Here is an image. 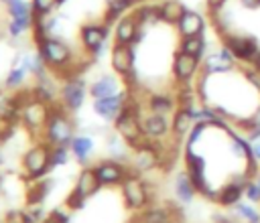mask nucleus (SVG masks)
<instances>
[{
	"label": "nucleus",
	"instance_id": "47",
	"mask_svg": "<svg viewBox=\"0 0 260 223\" xmlns=\"http://www.w3.org/2000/svg\"><path fill=\"white\" fill-rule=\"evenodd\" d=\"M0 97H2V85H0Z\"/></svg>",
	"mask_w": 260,
	"mask_h": 223
},
{
	"label": "nucleus",
	"instance_id": "17",
	"mask_svg": "<svg viewBox=\"0 0 260 223\" xmlns=\"http://www.w3.org/2000/svg\"><path fill=\"white\" fill-rule=\"evenodd\" d=\"M140 122H142V132L148 140H158V138L167 136L169 130H171V122L162 114H152L150 112L148 116L140 118Z\"/></svg>",
	"mask_w": 260,
	"mask_h": 223
},
{
	"label": "nucleus",
	"instance_id": "31",
	"mask_svg": "<svg viewBox=\"0 0 260 223\" xmlns=\"http://www.w3.org/2000/svg\"><path fill=\"white\" fill-rule=\"evenodd\" d=\"M53 180H32V184L26 191V203L28 205H41L47 193L51 191Z\"/></svg>",
	"mask_w": 260,
	"mask_h": 223
},
{
	"label": "nucleus",
	"instance_id": "9",
	"mask_svg": "<svg viewBox=\"0 0 260 223\" xmlns=\"http://www.w3.org/2000/svg\"><path fill=\"white\" fill-rule=\"evenodd\" d=\"M199 69H201V59H197L193 55H187L183 51L175 53V57H173V77L179 85L191 83L199 75Z\"/></svg>",
	"mask_w": 260,
	"mask_h": 223
},
{
	"label": "nucleus",
	"instance_id": "26",
	"mask_svg": "<svg viewBox=\"0 0 260 223\" xmlns=\"http://www.w3.org/2000/svg\"><path fill=\"white\" fill-rule=\"evenodd\" d=\"M238 126L246 132V138H248L250 142L260 140V103L256 105V109H254L248 118L240 120V122H238Z\"/></svg>",
	"mask_w": 260,
	"mask_h": 223
},
{
	"label": "nucleus",
	"instance_id": "46",
	"mask_svg": "<svg viewBox=\"0 0 260 223\" xmlns=\"http://www.w3.org/2000/svg\"><path fill=\"white\" fill-rule=\"evenodd\" d=\"M2 2H4V4H10V2H12V0H2Z\"/></svg>",
	"mask_w": 260,
	"mask_h": 223
},
{
	"label": "nucleus",
	"instance_id": "19",
	"mask_svg": "<svg viewBox=\"0 0 260 223\" xmlns=\"http://www.w3.org/2000/svg\"><path fill=\"white\" fill-rule=\"evenodd\" d=\"M134 172L140 174V172H146V170H152L158 160H160V152L152 146V144H146L138 150H134Z\"/></svg>",
	"mask_w": 260,
	"mask_h": 223
},
{
	"label": "nucleus",
	"instance_id": "36",
	"mask_svg": "<svg viewBox=\"0 0 260 223\" xmlns=\"http://www.w3.org/2000/svg\"><path fill=\"white\" fill-rule=\"evenodd\" d=\"M126 142L124 144H120V140L118 138H110L108 140V150L112 152L110 156L114 158V160H120V162H124L126 160Z\"/></svg>",
	"mask_w": 260,
	"mask_h": 223
},
{
	"label": "nucleus",
	"instance_id": "35",
	"mask_svg": "<svg viewBox=\"0 0 260 223\" xmlns=\"http://www.w3.org/2000/svg\"><path fill=\"white\" fill-rule=\"evenodd\" d=\"M32 12L35 14H41V16H49L61 2L59 0H32Z\"/></svg>",
	"mask_w": 260,
	"mask_h": 223
},
{
	"label": "nucleus",
	"instance_id": "49",
	"mask_svg": "<svg viewBox=\"0 0 260 223\" xmlns=\"http://www.w3.org/2000/svg\"><path fill=\"white\" fill-rule=\"evenodd\" d=\"M59 2H63V0H59Z\"/></svg>",
	"mask_w": 260,
	"mask_h": 223
},
{
	"label": "nucleus",
	"instance_id": "5",
	"mask_svg": "<svg viewBox=\"0 0 260 223\" xmlns=\"http://www.w3.org/2000/svg\"><path fill=\"white\" fill-rule=\"evenodd\" d=\"M120 187H122L124 203H126L130 209L140 211V209H144V207L148 205V201H150L148 184H146V182H144L136 172L128 174V176H126V180H124Z\"/></svg>",
	"mask_w": 260,
	"mask_h": 223
},
{
	"label": "nucleus",
	"instance_id": "28",
	"mask_svg": "<svg viewBox=\"0 0 260 223\" xmlns=\"http://www.w3.org/2000/svg\"><path fill=\"white\" fill-rule=\"evenodd\" d=\"M177 101L171 97V95H167V93H156V95H152L150 99H148V109L152 112V114H162V116H169L171 112H175L177 109V105H175Z\"/></svg>",
	"mask_w": 260,
	"mask_h": 223
},
{
	"label": "nucleus",
	"instance_id": "29",
	"mask_svg": "<svg viewBox=\"0 0 260 223\" xmlns=\"http://www.w3.org/2000/svg\"><path fill=\"white\" fill-rule=\"evenodd\" d=\"M232 213L242 219L244 223H260V211L254 207V203L250 201H240L232 207Z\"/></svg>",
	"mask_w": 260,
	"mask_h": 223
},
{
	"label": "nucleus",
	"instance_id": "6",
	"mask_svg": "<svg viewBox=\"0 0 260 223\" xmlns=\"http://www.w3.org/2000/svg\"><path fill=\"white\" fill-rule=\"evenodd\" d=\"M6 8L10 14L8 32L12 36H20L32 26V4H28L26 0H12L10 4H6Z\"/></svg>",
	"mask_w": 260,
	"mask_h": 223
},
{
	"label": "nucleus",
	"instance_id": "40",
	"mask_svg": "<svg viewBox=\"0 0 260 223\" xmlns=\"http://www.w3.org/2000/svg\"><path fill=\"white\" fill-rule=\"evenodd\" d=\"M4 223H28V221H26L24 211H10L6 215V221Z\"/></svg>",
	"mask_w": 260,
	"mask_h": 223
},
{
	"label": "nucleus",
	"instance_id": "10",
	"mask_svg": "<svg viewBox=\"0 0 260 223\" xmlns=\"http://www.w3.org/2000/svg\"><path fill=\"white\" fill-rule=\"evenodd\" d=\"M85 99V83L79 77H69L61 87V103L67 112H75L81 107Z\"/></svg>",
	"mask_w": 260,
	"mask_h": 223
},
{
	"label": "nucleus",
	"instance_id": "37",
	"mask_svg": "<svg viewBox=\"0 0 260 223\" xmlns=\"http://www.w3.org/2000/svg\"><path fill=\"white\" fill-rule=\"evenodd\" d=\"M67 160H69L67 146H51V168L53 166H61Z\"/></svg>",
	"mask_w": 260,
	"mask_h": 223
},
{
	"label": "nucleus",
	"instance_id": "30",
	"mask_svg": "<svg viewBox=\"0 0 260 223\" xmlns=\"http://www.w3.org/2000/svg\"><path fill=\"white\" fill-rule=\"evenodd\" d=\"M132 14L136 16L140 26H150V24L160 22V18H158V4H142Z\"/></svg>",
	"mask_w": 260,
	"mask_h": 223
},
{
	"label": "nucleus",
	"instance_id": "16",
	"mask_svg": "<svg viewBox=\"0 0 260 223\" xmlns=\"http://www.w3.org/2000/svg\"><path fill=\"white\" fill-rule=\"evenodd\" d=\"M116 43L120 45H134L140 39V24L134 14H126L116 24Z\"/></svg>",
	"mask_w": 260,
	"mask_h": 223
},
{
	"label": "nucleus",
	"instance_id": "22",
	"mask_svg": "<svg viewBox=\"0 0 260 223\" xmlns=\"http://www.w3.org/2000/svg\"><path fill=\"white\" fill-rule=\"evenodd\" d=\"M179 51L201 59V63L209 55V47H207V41H205L203 34H199V36H183L181 43H179Z\"/></svg>",
	"mask_w": 260,
	"mask_h": 223
},
{
	"label": "nucleus",
	"instance_id": "7",
	"mask_svg": "<svg viewBox=\"0 0 260 223\" xmlns=\"http://www.w3.org/2000/svg\"><path fill=\"white\" fill-rule=\"evenodd\" d=\"M201 67H203V73H207V75H223V73H232L238 67V61H236L234 53L221 43V47L217 51L209 53L203 59Z\"/></svg>",
	"mask_w": 260,
	"mask_h": 223
},
{
	"label": "nucleus",
	"instance_id": "15",
	"mask_svg": "<svg viewBox=\"0 0 260 223\" xmlns=\"http://www.w3.org/2000/svg\"><path fill=\"white\" fill-rule=\"evenodd\" d=\"M126 99H128V93H118V95H112V97H102V99H95L93 101V112L98 116H102L104 120L108 122H114L126 107Z\"/></svg>",
	"mask_w": 260,
	"mask_h": 223
},
{
	"label": "nucleus",
	"instance_id": "33",
	"mask_svg": "<svg viewBox=\"0 0 260 223\" xmlns=\"http://www.w3.org/2000/svg\"><path fill=\"white\" fill-rule=\"evenodd\" d=\"M140 223H173V213H171V209L154 207V209H148L140 217Z\"/></svg>",
	"mask_w": 260,
	"mask_h": 223
},
{
	"label": "nucleus",
	"instance_id": "25",
	"mask_svg": "<svg viewBox=\"0 0 260 223\" xmlns=\"http://www.w3.org/2000/svg\"><path fill=\"white\" fill-rule=\"evenodd\" d=\"M142 0H108V8H106V16L104 20L106 22H114V20H120L122 14L134 6H138Z\"/></svg>",
	"mask_w": 260,
	"mask_h": 223
},
{
	"label": "nucleus",
	"instance_id": "4",
	"mask_svg": "<svg viewBox=\"0 0 260 223\" xmlns=\"http://www.w3.org/2000/svg\"><path fill=\"white\" fill-rule=\"evenodd\" d=\"M223 45L234 53L236 61L238 63H244V65H250L256 57V53L260 51V43L256 36L252 34H240V32H230L225 36H221Z\"/></svg>",
	"mask_w": 260,
	"mask_h": 223
},
{
	"label": "nucleus",
	"instance_id": "3",
	"mask_svg": "<svg viewBox=\"0 0 260 223\" xmlns=\"http://www.w3.org/2000/svg\"><path fill=\"white\" fill-rule=\"evenodd\" d=\"M37 49H39V55L45 61V65L55 69V71H61L63 67H69L71 61H73L71 49L57 36H49L47 41L37 45Z\"/></svg>",
	"mask_w": 260,
	"mask_h": 223
},
{
	"label": "nucleus",
	"instance_id": "48",
	"mask_svg": "<svg viewBox=\"0 0 260 223\" xmlns=\"http://www.w3.org/2000/svg\"><path fill=\"white\" fill-rule=\"evenodd\" d=\"M0 184H2V176H0Z\"/></svg>",
	"mask_w": 260,
	"mask_h": 223
},
{
	"label": "nucleus",
	"instance_id": "27",
	"mask_svg": "<svg viewBox=\"0 0 260 223\" xmlns=\"http://www.w3.org/2000/svg\"><path fill=\"white\" fill-rule=\"evenodd\" d=\"M22 114V107L18 105L16 97H0V122L4 124H12L14 120H18Z\"/></svg>",
	"mask_w": 260,
	"mask_h": 223
},
{
	"label": "nucleus",
	"instance_id": "38",
	"mask_svg": "<svg viewBox=\"0 0 260 223\" xmlns=\"http://www.w3.org/2000/svg\"><path fill=\"white\" fill-rule=\"evenodd\" d=\"M244 199L250 201V203H254V205L260 203V187H258L256 178H250L246 182V187H244Z\"/></svg>",
	"mask_w": 260,
	"mask_h": 223
},
{
	"label": "nucleus",
	"instance_id": "44",
	"mask_svg": "<svg viewBox=\"0 0 260 223\" xmlns=\"http://www.w3.org/2000/svg\"><path fill=\"white\" fill-rule=\"evenodd\" d=\"M256 182H258V187H260V170L256 172Z\"/></svg>",
	"mask_w": 260,
	"mask_h": 223
},
{
	"label": "nucleus",
	"instance_id": "41",
	"mask_svg": "<svg viewBox=\"0 0 260 223\" xmlns=\"http://www.w3.org/2000/svg\"><path fill=\"white\" fill-rule=\"evenodd\" d=\"M250 160H252L256 166H260V140L250 142Z\"/></svg>",
	"mask_w": 260,
	"mask_h": 223
},
{
	"label": "nucleus",
	"instance_id": "23",
	"mask_svg": "<svg viewBox=\"0 0 260 223\" xmlns=\"http://www.w3.org/2000/svg\"><path fill=\"white\" fill-rule=\"evenodd\" d=\"M193 126H195V120H193V116L189 114V109L179 105V107L173 112V120H171V130H173V134H175L177 138H183V136H187V134L191 132Z\"/></svg>",
	"mask_w": 260,
	"mask_h": 223
},
{
	"label": "nucleus",
	"instance_id": "42",
	"mask_svg": "<svg viewBox=\"0 0 260 223\" xmlns=\"http://www.w3.org/2000/svg\"><path fill=\"white\" fill-rule=\"evenodd\" d=\"M205 4H207V10H209V14H213V12L221 10V8H225L228 0H205Z\"/></svg>",
	"mask_w": 260,
	"mask_h": 223
},
{
	"label": "nucleus",
	"instance_id": "1",
	"mask_svg": "<svg viewBox=\"0 0 260 223\" xmlns=\"http://www.w3.org/2000/svg\"><path fill=\"white\" fill-rule=\"evenodd\" d=\"M49 107H51V114H49V122L43 134L45 142L51 146H69L71 140L75 138V128H73L71 118L67 116V109L63 105L55 107V103H49Z\"/></svg>",
	"mask_w": 260,
	"mask_h": 223
},
{
	"label": "nucleus",
	"instance_id": "14",
	"mask_svg": "<svg viewBox=\"0 0 260 223\" xmlns=\"http://www.w3.org/2000/svg\"><path fill=\"white\" fill-rule=\"evenodd\" d=\"M175 28L181 39L183 36H199V34H205L207 20L197 10H185L183 16L179 18V22L175 24Z\"/></svg>",
	"mask_w": 260,
	"mask_h": 223
},
{
	"label": "nucleus",
	"instance_id": "34",
	"mask_svg": "<svg viewBox=\"0 0 260 223\" xmlns=\"http://www.w3.org/2000/svg\"><path fill=\"white\" fill-rule=\"evenodd\" d=\"M26 67L22 65V63H18V65H14L12 69H10V73H8V77H6V87L8 89H18L22 83H24V77H26Z\"/></svg>",
	"mask_w": 260,
	"mask_h": 223
},
{
	"label": "nucleus",
	"instance_id": "32",
	"mask_svg": "<svg viewBox=\"0 0 260 223\" xmlns=\"http://www.w3.org/2000/svg\"><path fill=\"white\" fill-rule=\"evenodd\" d=\"M69 148H71V152L75 154V158H77V160L85 162V160H87V156H89V152L93 150V142H91V138H89V136H75V138L71 140Z\"/></svg>",
	"mask_w": 260,
	"mask_h": 223
},
{
	"label": "nucleus",
	"instance_id": "8",
	"mask_svg": "<svg viewBox=\"0 0 260 223\" xmlns=\"http://www.w3.org/2000/svg\"><path fill=\"white\" fill-rule=\"evenodd\" d=\"M49 114H51L49 103H45L41 99H32L30 103H26L22 107L20 120L24 122V126L32 134H45V128H47V122H49Z\"/></svg>",
	"mask_w": 260,
	"mask_h": 223
},
{
	"label": "nucleus",
	"instance_id": "43",
	"mask_svg": "<svg viewBox=\"0 0 260 223\" xmlns=\"http://www.w3.org/2000/svg\"><path fill=\"white\" fill-rule=\"evenodd\" d=\"M238 2L244 10H258L260 8V0H238Z\"/></svg>",
	"mask_w": 260,
	"mask_h": 223
},
{
	"label": "nucleus",
	"instance_id": "18",
	"mask_svg": "<svg viewBox=\"0 0 260 223\" xmlns=\"http://www.w3.org/2000/svg\"><path fill=\"white\" fill-rule=\"evenodd\" d=\"M122 83H120V75H102L100 79H95L89 87V93L93 99H102V97H112L122 93Z\"/></svg>",
	"mask_w": 260,
	"mask_h": 223
},
{
	"label": "nucleus",
	"instance_id": "21",
	"mask_svg": "<svg viewBox=\"0 0 260 223\" xmlns=\"http://www.w3.org/2000/svg\"><path fill=\"white\" fill-rule=\"evenodd\" d=\"M100 187H102V182H100V178H98V174H95V168H93V166H87V168H83V170L79 172L77 182H75L73 189H75L83 199H89L93 193H98Z\"/></svg>",
	"mask_w": 260,
	"mask_h": 223
},
{
	"label": "nucleus",
	"instance_id": "20",
	"mask_svg": "<svg viewBox=\"0 0 260 223\" xmlns=\"http://www.w3.org/2000/svg\"><path fill=\"white\" fill-rule=\"evenodd\" d=\"M195 195H197V189H195V184H193L191 174H189L187 170H179V172L175 174V197H177L183 205H189V203H193Z\"/></svg>",
	"mask_w": 260,
	"mask_h": 223
},
{
	"label": "nucleus",
	"instance_id": "2",
	"mask_svg": "<svg viewBox=\"0 0 260 223\" xmlns=\"http://www.w3.org/2000/svg\"><path fill=\"white\" fill-rule=\"evenodd\" d=\"M51 168V144L41 142L26 150L22 156V170L28 180H39Z\"/></svg>",
	"mask_w": 260,
	"mask_h": 223
},
{
	"label": "nucleus",
	"instance_id": "13",
	"mask_svg": "<svg viewBox=\"0 0 260 223\" xmlns=\"http://www.w3.org/2000/svg\"><path fill=\"white\" fill-rule=\"evenodd\" d=\"M108 41V26L106 24H85L81 28V45L91 55H100Z\"/></svg>",
	"mask_w": 260,
	"mask_h": 223
},
{
	"label": "nucleus",
	"instance_id": "50",
	"mask_svg": "<svg viewBox=\"0 0 260 223\" xmlns=\"http://www.w3.org/2000/svg\"><path fill=\"white\" fill-rule=\"evenodd\" d=\"M162 2H165V0H162Z\"/></svg>",
	"mask_w": 260,
	"mask_h": 223
},
{
	"label": "nucleus",
	"instance_id": "12",
	"mask_svg": "<svg viewBox=\"0 0 260 223\" xmlns=\"http://www.w3.org/2000/svg\"><path fill=\"white\" fill-rule=\"evenodd\" d=\"M110 65L116 75L126 77L134 69V49L132 45H120L116 43L110 51Z\"/></svg>",
	"mask_w": 260,
	"mask_h": 223
},
{
	"label": "nucleus",
	"instance_id": "11",
	"mask_svg": "<svg viewBox=\"0 0 260 223\" xmlns=\"http://www.w3.org/2000/svg\"><path fill=\"white\" fill-rule=\"evenodd\" d=\"M95 174L100 178L102 184H122L126 180V176L130 174V170L124 166V162L120 160H102L95 166Z\"/></svg>",
	"mask_w": 260,
	"mask_h": 223
},
{
	"label": "nucleus",
	"instance_id": "45",
	"mask_svg": "<svg viewBox=\"0 0 260 223\" xmlns=\"http://www.w3.org/2000/svg\"><path fill=\"white\" fill-rule=\"evenodd\" d=\"M225 223H238V221H234V219H228V221H225Z\"/></svg>",
	"mask_w": 260,
	"mask_h": 223
},
{
	"label": "nucleus",
	"instance_id": "39",
	"mask_svg": "<svg viewBox=\"0 0 260 223\" xmlns=\"http://www.w3.org/2000/svg\"><path fill=\"white\" fill-rule=\"evenodd\" d=\"M83 203H85V199H83L75 189H73V191L67 195V199H65V207H67V209H81Z\"/></svg>",
	"mask_w": 260,
	"mask_h": 223
},
{
	"label": "nucleus",
	"instance_id": "24",
	"mask_svg": "<svg viewBox=\"0 0 260 223\" xmlns=\"http://www.w3.org/2000/svg\"><path fill=\"white\" fill-rule=\"evenodd\" d=\"M187 8L179 0H165L158 4V18L165 24H177Z\"/></svg>",
	"mask_w": 260,
	"mask_h": 223
}]
</instances>
